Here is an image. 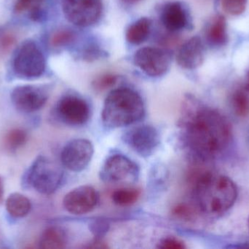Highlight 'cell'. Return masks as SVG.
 I'll return each instance as SVG.
<instances>
[{"instance_id":"cell-18","label":"cell","mask_w":249,"mask_h":249,"mask_svg":"<svg viewBox=\"0 0 249 249\" xmlns=\"http://www.w3.org/2000/svg\"><path fill=\"white\" fill-rule=\"evenodd\" d=\"M39 244L41 249H65L67 245V233L59 227L47 228L42 234Z\"/></svg>"},{"instance_id":"cell-17","label":"cell","mask_w":249,"mask_h":249,"mask_svg":"<svg viewBox=\"0 0 249 249\" xmlns=\"http://www.w3.org/2000/svg\"><path fill=\"white\" fill-rule=\"evenodd\" d=\"M152 21L148 18L143 17L132 23L126 31V39L132 45H140L149 38Z\"/></svg>"},{"instance_id":"cell-26","label":"cell","mask_w":249,"mask_h":249,"mask_svg":"<svg viewBox=\"0 0 249 249\" xmlns=\"http://www.w3.org/2000/svg\"><path fill=\"white\" fill-rule=\"evenodd\" d=\"M74 39V35L72 32L67 29H63L54 33L51 41L53 46L59 48L71 43Z\"/></svg>"},{"instance_id":"cell-10","label":"cell","mask_w":249,"mask_h":249,"mask_svg":"<svg viewBox=\"0 0 249 249\" xmlns=\"http://www.w3.org/2000/svg\"><path fill=\"white\" fill-rule=\"evenodd\" d=\"M124 143L139 156H152L160 143L159 132L152 125L143 124L130 129L124 134Z\"/></svg>"},{"instance_id":"cell-6","label":"cell","mask_w":249,"mask_h":249,"mask_svg":"<svg viewBox=\"0 0 249 249\" xmlns=\"http://www.w3.org/2000/svg\"><path fill=\"white\" fill-rule=\"evenodd\" d=\"M99 176L107 184L130 185L137 181L139 168L137 164L124 155H112L102 165Z\"/></svg>"},{"instance_id":"cell-9","label":"cell","mask_w":249,"mask_h":249,"mask_svg":"<svg viewBox=\"0 0 249 249\" xmlns=\"http://www.w3.org/2000/svg\"><path fill=\"white\" fill-rule=\"evenodd\" d=\"M93 153L94 147L91 141L84 138L74 139L63 148L61 163L71 172H80L88 168Z\"/></svg>"},{"instance_id":"cell-12","label":"cell","mask_w":249,"mask_h":249,"mask_svg":"<svg viewBox=\"0 0 249 249\" xmlns=\"http://www.w3.org/2000/svg\"><path fill=\"white\" fill-rule=\"evenodd\" d=\"M10 97L16 109L24 114H31L39 111L45 105L49 94L45 88L23 85L15 88Z\"/></svg>"},{"instance_id":"cell-21","label":"cell","mask_w":249,"mask_h":249,"mask_svg":"<svg viewBox=\"0 0 249 249\" xmlns=\"http://www.w3.org/2000/svg\"><path fill=\"white\" fill-rule=\"evenodd\" d=\"M44 0H17L15 11L17 13H29V17L34 20H40L42 17V7Z\"/></svg>"},{"instance_id":"cell-30","label":"cell","mask_w":249,"mask_h":249,"mask_svg":"<svg viewBox=\"0 0 249 249\" xmlns=\"http://www.w3.org/2000/svg\"><path fill=\"white\" fill-rule=\"evenodd\" d=\"M4 182H3L2 178L0 177V204L2 202L3 198H4Z\"/></svg>"},{"instance_id":"cell-2","label":"cell","mask_w":249,"mask_h":249,"mask_svg":"<svg viewBox=\"0 0 249 249\" xmlns=\"http://www.w3.org/2000/svg\"><path fill=\"white\" fill-rule=\"evenodd\" d=\"M193 194L199 211L215 216L223 214L233 206L238 190L228 177L204 172L196 177Z\"/></svg>"},{"instance_id":"cell-25","label":"cell","mask_w":249,"mask_h":249,"mask_svg":"<svg viewBox=\"0 0 249 249\" xmlns=\"http://www.w3.org/2000/svg\"><path fill=\"white\" fill-rule=\"evenodd\" d=\"M197 211L198 209L196 206L195 208L186 203H180L173 208L172 214L173 216L181 220L190 221L194 219L196 211Z\"/></svg>"},{"instance_id":"cell-20","label":"cell","mask_w":249,"mask_h":249,"mask_svg":"<svg viewBox=\"0 0 249 249\" xmlns=\"http://www.w3.org/2000/svg\"><path fill=\"white\" fill-rule=\"evenodd\" d=\"M141 195V190L135 187H122L115 190L112 194V200L117 206L127 207L135 204Z\"/></svg>"},{"instance_id":"cell-22","label":"cell","mask_w":249,"mask_h":249,"mask_svg":"<svg viewBox=\"0 0 249 249\" xmlns=\"http://www.w3.org/2000/svg\"><path fill=\"white\" fill-rule=\"evenodd\" d=\"M27 140V133L21 129H13L6 134L4 142L9 150H17Z\"/></svg>"},{"instance_id":"cell-11","label":"cell","mask_w":249,"mask_h":249,"mask_svg":"<svg viewBox=\"0 0 249 249\" xmlns=\"http://www.w3.org/2000/svg\"><path fill=\"white\" fill-rule=\"evenodd\" d=\"M56 114L64 124L79 127L89 121L90 108L86 99L76 95H67L58 101Z\"/></svg>"},{"instance_id":"cell-31","label":"cell","mask_w":249,"mask_h":249,"mask_svg":"<svg viewBox=\"0 0 249 249\" xmlns=\"http://www.w3.org/2000/svg\"><path fill=\"white\" fill-rule=\"evenodd\" d=\"M123 1L126 3H129V4H134V3L138 2V1H140L141 0H123Z\"/></svg>"},{"instance_id":"cell-7","label":"cell","mask_w":249,"mask_h":249,"mask_svg":"<svg viewBox=\"0 0 249 249\" xmlns=\"http://www.w3.org/2000/svg\"><path fill=\"white\" fill-rule=\"evenodd\" d=\"M66 19L77 26L89 27L97 23L102 16V0H62Z\"/></svg>"},{"instance_id":"cell-5","label":"cell","mask_w":249,"mask_h":249,"mask_svg":"<svg viewBox=\"0 0 249 249\" xmlns=\"http://www.w3.org/2000/svg\"><path fill=\"white\" fill-rule=\"evenodd\" d=\"M46 67L45 56L33 41L23 42L13 60L16 76L24 79H35L43 75Z\"/></svg>"},{"instance_id":"cell-29","label":"cell","mask_w":249,"mask_h":249,"mask_svg":"<svg viewBox=\"0 0 249 249\" xmlns=\"http://www.w3.org/2000/svg\"><path fill=\"white\" fill-rule=\"evenodd\" d=\"M158 249H184L185 245L182 241L177 238L170 237L165 238L160 241L158 246Z\"/></svg>"},{"instance_id":"cell-16","label":"cell","mask_w":249,"mask_h":249,"mask_svg":"<svg viewBox=\"0 0 249 249\" xmlns=\"http://www.w3.org/2000/svg\"><path fill=\"white\" fill-rule=\"evenodd\" d=\"M206 38L212 46L222 48L228 42V25L223 16L218 15L209 23L206 30Z\"/></svg>"},{"instance_id":"cell-14","label":"cell","mask_w":249,"mask_h":249,"mask_svg":"<svg viewBox=\"0 0 249 249\" xmlns=\"http://www.w3.org/2000/svg\"><path fill=\"white\" fill-rule=\"evenodd\" d=\"M161 22L167 30L178 32L190 29L192 19L189 9L181 1H170L162 7Z\"/></svg>"},{"instance_id":"cell-23","label":"cell","mask_w":249,"mask_h":249,"mask_svg":"<svg viewBox=\"0 0 249 249\" xmlns=\"http://www.w3.org/2000/svg\"><path fill=\"white\" fill-rule=\"evenodd\" d=\"M232 105L238 115L245 116L249 114V96L247 92L238 90L233 94Z\"/></svg>"},{"instance_id":"cell-1","label":"cell","mask_w":249,"mask_h":249,"mask_svg":"<svg viewBox=\"0 0 249 249\" xmlns=\"http://www.w3.org/2000/svg\"><path fill=\"white\" fill-rule=\"evenodd\" d=\"M186 114L183 118L186 143L197 157L212 159L227 149L232 130L223 115L204 107H196Z\"/></svg>"},{"instance_id":"cell-28","label":"cell","mask_w":249,"mask_h":249,"mask_svg":"<svg viewBox=\"0 0 249 249\" xmlns=\"http://www.w3.org/2000/svg\"><path fill=\"white\" fill-rule=\"evenodd\" d=\"M109 225L105 220H96L90 225V230L92 233L97 238H102L109 230Z\"/></svg>"},{"instance_id":"cell-33","label":"cell","mask_w":249,"mask_h":249,"mask_svg":"<svg viewBox=\"0 0 249 249\" xmlns=\"http://www.w3.org/2000/svg\"></svg>"},{"instance_id":"cell-19","label":"cell","mask_w":249,"mask_h":249,"mask_svg":"<svg viewBox=\"0 0 249 249\" xmlns=\"http://www.w3.org/2000/svg\"><path fill=\"white\" fill-rule=\"evenodd\" d=\"M6 210L15 219H21L30 213L32 203L29 198L20 193L10 194L6 200Z\"/></svg>"},{"instance_id":"cell-24","label":"cell","mask_w":249,"mask_h":249,"mask_svg":"<svg viewBox=\"0 0 249 249\" xmlns=\"http://www.w3.org/2000/svg\"><path fill=\"white\" fill-rule=\"evenodd\" d=\"M248 0H221L222 10L231 15L238 16L247 10Z\"/></svg>"},{"instance_id":"cell-32","label":"cell","mask_w":249,"mask_h":249,"mask_svg":"<svg viewBox=\"0 0 249 249\" xmlns=\"http://www.w3.org/2000/svg\"><path fill=\"white\" fill-rule=\"evenodd\" d=\"M247 143H248L249 146V130L248 131V133H247Z\"/></svg>"},{"instance_id":"cell-8","label":"cell","mask_w":249,"mask_h":249,"mask_svg":"<svg viewBox=\"0 0 249 249\" xmlns=\"http://www.w3.org/2000/svg\"><path fill=\"white\" fill-rule=\"evenodd\" d=\"M133 62L147 76L160 77L169 70L171 57L165 50L155 47H144L135 53Z\"/></svg>"},{"instance_id":"cell-13","label":"cell","mask_w":249,"mask_h":249,"mask_svg":"<svg viewBox=\"0 0 249 249\" xmlns=\"http://www.w3.org/2000/svg\"><path fill=\"white\" fill-rule=\"evenodd\" d=\"M99 200V194L93 187L83 185L67 193L63 200V205L69 213L80 216L94 210Z\"/></svg>"},{"instance_id":"cell-27","label":"cell","mask_w":249,"mask_h":249,"mask_svg":"<svg viewBox=\"0 0 249 249\" xmlns=\"http://www.w3.org/2000/svg\"><path fill=\"white\" fill-rule=\"evenodd\" d=\"M118 77L115 75H103L93 81V86L96 91L102 92L113 86L116 83Z\"/></svg>"},{"instance_id":"cell-3","label":"cell","mask_w":249,"mask_h":249,"mask_svg":"<svg viewBox=\"0 0 249 249\" xmlns=\"http://www.w3.org/2000/svg\"><path fill=\"white\" fill-rule=\"evenodd\" d=\"M145 115V105L142 96L133 89H114L107 96L102 113L104 125L110 130L131 125Z\"/></svg>"},{"instance_id":"cell-15","label":"cell","mask_w":249,"mask_h":249,"mask_svg":"<svg viewBox=\"0 0 249 249\" xmlns=\"http://www.w3.org/2000/svg\"><path fill=\"white\" fill-rule=\"evenodd\" d=\"M205 48L200 37L195 36L186 41L178 49L177 61L181 68L196 70L203 64Z\"/></svg>"},{"instance_id":"cell-4","label":"cell","mask_w":249,"mask_h":249,"mask_svg":"<svg viewBox=\"0 0 249 249\" xmlns=\"http://www.w3.org/2000/svg\"><path fill=\"white\" fill-rule=\"evenodd\" d=\"M64 172L58 164L45 156H39L32 162L23 176L25 186L40 194L49 195L59 188Z\"/></svg>"}]
</instances>
